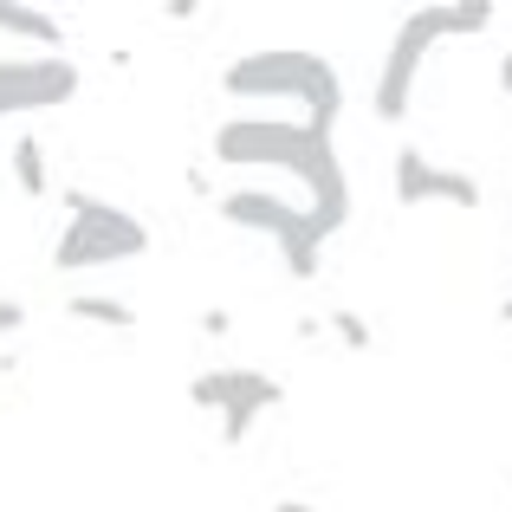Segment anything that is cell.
<instances>
[{
  "label": "cell",
  "mask_w": 512,
  "mask_h": 512,
  "mask_svg": "<svg viewBox=\"0 0 512 512\" xmlns=\"http://www.w3.org/2000/svg\"><path fill=\"white\" fill-rule=\"evenodd\" d=\"M221 91L227 98H286L299 104L305 124H338L344 111V78L325 52H305V46H266V52H247L221 72Z\"/></svg>",
  "instance_id": "1"
},
{
  "label": "cell",
  "mask_w": 512,
  "mask_h": 512,
  "mask_svg": "<svg viewBox=\"0 0 512 512\" xmlns=\"http://www.w3.org/2000/svg\"><path fill=\"white\" fill-rule=\"evenodd\" d=\"M150 253V227L137 214L111 208V201H91V195H65V234L52 247V266L59 273H104V266H124Z\"/></svg>",
  "instance_id": "2"
},
{
  "label": "cell",
  "mask_w": 512,
  "mask_h": 512,
  "mask_svg": "<svg viewBox=\"0 0 512 512\" xmlns=\"http://www.w3.org/2000/svg\"><path fill=\"white\" fill-rule=\"evenodd\" d=\"M325 143H331V124H305V117H234V124L214 130V163L299 175Z\"/></svg>",
  "instance_id": "3"
},
{
  "label": "cell",
  "mask_w": 512,
  "mask_h": 512,
  "mask_svg": "<svg viewBox=\"0 0 512 512\" xmlns=\"http://www.w3.org/2000/svg\"><path fill=\"white\" fill-rule=\"evenodd\" d=\"M435 39H454V0L448 7L402 13L396 39H389V52H383V72H376V91H370V111L383 117V124H402V117H409L415 78H422V59L435 52Z\"/></svg>",
  "instance_id": "4"
},
{
  "label": "cell",
  "mask_w": 512,
  "mask_h": 512,
  "mask_svg": "<svg viewBox=\"0 0 512 512\" xmlns=\"http://www.w3.org/2000/svg\"><path fill=\"white\" fill-rule=\"evenodd\" d=\"M221 221L247 227V234H273L292 273H299V279H318V260H325V234H318L312 214L292 208L286 195H273V188H227V195H221Z\"/></svg>",
  "instance_id": "5"
},
{
  "label": "cell",
  "mask_w": 512,
  "mask_h": 512,
  "mask_svg": "<svg viewBox=\"0 0 512 512\" xmlns=\"http://www.w3.org/2000/svg\"><path fill=\"white\" fill-rule=\"evenodd\" d=\"M188 402L221 415V441L240 448L247 428H253V415H266V409L286 402V383L266 376V370H201L195 383H188Z\"/></svg>",
  "instance_id": "6"
},
{
  "label": "cell",
  "mask_w": 512,
  "mask_h": 512,
  "mask_svg": "<svg viewBox=\"0 0 512 512\" xmlns=\"http://www.w3.org/2000/svg\"><path fill=\"white\" fill-rule=\"evenodd\" d=\"M78 98V65L65 52L46 59H0V117H26V111H59Z\"/></svg>",
  "instance_id": "7"
},
{
  "label": "cell",
  "mask_w": 512,
  "mask_h": 512,
  "mask_svg": "<svg viewBox=\"0 0 512 512\" xmlns=\"http://www.w3.org/2000/svg\"><path fill=\"white\" fill-rule=\"evenodd\" d=\"M396 201H402V208H428V201H448V208L474 214V208H480V182H474L467 169H441V163H428L422 150H409V143H402V150H396Z\"/></svg>",
  "instance_id": "8"
},
{
  "label": "cell",
  "mask_w": 512,
  "mask_h": 512,
  "mask_svg": "<svg viewBox=\"0 0 512 512\" xmlns=\"http://www.w3.org/2000/svg\"><path fill=\"white\" fill-rule=\"evenodd\" d=\"M299 182H305V195H312V208H305L312 227L318 234H338L350 221V182H344V163H338V143H325V150L299 169Z\"/></svg>",
  "instance_id": "9"
},
{
  "label": "cell",
  "mask_w": 512,
  "mask_h": 512,
  "mask_svg": "<svg viewBox=\"0 0 512 512\" xmlns=\"http://www.w3.org/2000/svg\"><path fill=\"white\" fill-rule=\"evenodd\" d=\"M0 33H13V39H39L46 52H59V46H65V26L52 20L46 7H20V0H0Z\"/></svg>",
  "instance_id": "10"
},
{
  "label": "cell",
  "mask_w": 512,
  "mask_h": 512,
  "mask_svg": "<svg viewBox=\"0 0 512 512\" xmlns=\"http://www.w3.org/2000/svg\"><path fill=\"white\" fill-rule=\"evenodd\" d=\"M13 182H20V195H46L52 188V169H46V143H39V130H26L20 143H13Z\"/></svg>",
  "instance_id": "11"
},
{
  "label": "cell",
  "mask_w": 512,
  "mask_h": 512,
  "mask_svg": "<svg viewBox=\"0 0 512 512\" xmlns=\"http://www.w3.org/2000/svg\"><path fill=\"white\" fill-rule=\"evenodd\" d=\"M65 312L85 318V325H104V331H130V325H137V312H130L124 299H104V292H72Z\"/></svg>",
  "instance_id": "12"
},
{
  "label": "cell",
  "mask_w": 512,
  "mask_h": 512,
  "mask_svg": "<svg viewBox=\"0 0 512 512\" xmlns=\"http://www.w3.org/2000/svg\"><path fill=\"white\" fill-rule=\"evenodd\" d=\"M331 331H338L350 350H370V325H363L357 312H331Z\"/></svg>",
  "instance_id": "13"
},
{
  "label": "cell",
  "mask_w": 512,
  "mask_h": 512,
  "mask_svg": "<svg viewBox=\"0 0 512 512\" xmlns=\"http://www.w3.org/2000/svg\"><path fill=\"white\" fill-rule=\"evenodd\" d=\"M26 325V305H13V299H0V338H13V331Z\"/></svg>",
  "instance_id": "14"
},
{
  "label": "cell",
  "mask_w": 512,
  "mask_h": 512,
  "mask_svg": "<svg viewBox=\"0 0 512 512\" xmlns=\"http://www.w3.org/2000/svg\"><path fill=\"white\" fill-rule=\"evenodd\" d=\"M500 91H512V46H506V59H500Z\"/></svg>",
  "instance_id": "15"
},
{
  "label": "cell",
  "mask_w": 512,
  "mask_h": 512,
  "mask_svg": "<svg viewBox=\"0 0 512 512\" xmlns=\"http://www.w3.org/2000/svg\"><path fill=\"white\" fill-rule=\"evenodd\" d=\"M273 512H318V506H305V500H279Z\"/></svg>",
  "instance_id": "16"
},
{
  "label": "cell",
  "mask_w": 512,
  "mask_h": 512,
  "mask_svg": "<svg viewBox=\"0 0 512 512\" xmlns=\"http://www.w3.org/2000/svg\"><path fill=\"white\" fill-rule=\"evenodd\" d=\"M500 318H506V325H512V299H506V305H500Z\"/></svg>",
  "instance_id": "17"
}]
</instances>
